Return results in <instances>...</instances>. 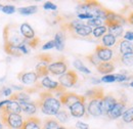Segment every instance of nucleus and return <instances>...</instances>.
Instances as JSON below:
<instances>
[{"mask_svg": "<svg viewBox=\"0 0 133 129\" xmlns=\"http://www.w3.org/2000/svg\"><path fill=\"white\" fill-rule=\"evenodd\" d=\"M38 60L41 62H46V63L50 64V62H52V56L48 53H43V54L38 55Z\"/></svg>", "mask_w": 133, "mask_h": 129, "instance_id": "40", "label": "nucleus"}, {"mask_svg": "<svg viewBox=\"0 0 133 129\" xmlns=\"http://www.w3.org/2000/svg\"><path fill=\"white\" fill-rule=\"evenodd\" d=\"M92 28L87 26V25H83L81 27H79L76 31H75V34L79 35V36H83V37H86V36H89L90 34H92Z\"/></svg>", "mask_w": 133, "mask_h": 129, "instance_id": "28", "label": "nucleus"}, {"mask_svg": "<svg viewBox=\"0 0 133 129\" xmlns=\"http://www.w3.org/2000/svg\"><path fill=\"white\" fill-rule=\"evenodd\" d=\"M93 16H91V15H88V14H81V15H78V18L80 20V21H82V20H91Z\"/></svg>", "mask_w": 133, "mask_h": 129, "instance_id": "46", "label": "nucleus"}, {"mask_svg": "<svg viewBox=\"0 0 133 129\" xmlns=\"http://www.w3.org/2000/svg\"><path fill=\"white\" fill-rule=\"evenodd\" d=\"M86 59H87L91 64H93V66H95V67H97V66L101 63V61L98 59V56L96 55V53H95V52H94V53H91L90 55H87V56H86Z\"/></svg>", "mask_w": 133, "mask_h": 129, "instance_id": "37", "label": "nucleus"}, {"mask_svg": "<svg viewBox=\"0 0 133 129\" xmlns=\"http://www.w3.org/2000/svg\"><path fill=\"white\" fill-rule=\"evenodd\" d=\"M19 32H21L22 36L26 40H31V39L35 38V32H34V30L32 29V27L29 24H27V23H24V24L21 25Z\"/></svg>", "mask_w": 133, "mask_h": 129, "instance_id": "17", "label": "nucleus"}, {"mask_svg": "<svg viewBox=\"0 0 133 129\" xmlns=\"http://www.w3.org/2000/svg\"><path fill=\"white\" fill-rule=\"evenodd\" d=\"M115 78H116V81L121 82V83L128 80V77L126 75H124V74H115Z\"/></svg>", "mask_w": 133, "mask_h": 129, "instance_id": "44", "label": "nucleus"}, {"mask_svg": "<svg viewBox=\"0 0 133 129\" xmlns=\"http://www.w3.org/2000/svg\"><path fill=\"white\" fill-rule=\"evenodd\" d=\"M101 82H104V83H112V82H115L116 78H115V75H104L102 78H101Z\"/></svg>", "mask_w": 133, "mask_h": 129, "instance_id": "41", "label": "nucleus"}, {"mask_svg": "<svg viewBox=\"0 0 133 129\" xmlns=\"http://www.w3.org/2000/svg\"><path fill=\"white\" fill-rule=\"evenodd\" d=\"M76 126L79 129H89V126H88L87 124H85L83 122H80V121H78V122L76 123Z\"/></svg>", "mask_w": 133, "mask_h": 129, "instance_id": "48", "label": "nucleus"}, {"mask_svg": "<svg viewBox=\"0 0 133 129\" xmlns=\"http://www.w3.org/2000/svg\"><path fill=\"white\" fill-rule=\"evenodd\" d=\"M37 10H38L37 5H31V6H26V7H19V8L17 9V11H18L21 15H24V16L33 15L35 12H37Z\"/></svg>", "mask_w": 133, "mask_h": 129, "instance_id": "27", "label": "nucleus"}, {"mask_svg": "<svg viewBox=\"0 0 133 129\" xmlns=\"http://www.w3.org/2000/svg\"><path fill=\"white\" fill-rule=\"evenodd\" d=\"M55 48L58 51H63L65 48V35L63 32H57L54 36Z\"/></svg>", "mask_w": 133, "mask_h": 129, "instance_id": "24", "label": "nucleus"}, {"mask_svg": "<svg viewBox=\"0 0 133 129\" xmlns=\"http://www.w3.org/2000/svg\"><path fill=\"white\" fill-rule=\"evenodd\" d=\"M0 111H1V113L5 114H21L22 109L17 101L9 99V102L7 105H5L2 109H0Z\"/></svg>", "mask_w": 133, "mask_h": 129, "instance_id": "15", "label": "nucleus"}, {"mask_svg": "<svg viewBox=\"0 0 133 129\" xmlns=\"http://www.w3.org/2000/svg\"><path fill=\"white\" fill-rule=\"evenodd\" d=\"M129 86H131V87H133V81L131 82V83H130V84H129Z\"/></svg>", "mask_w": 133, "mask_h": 129, "instance_id": "53", "label": "nucleus"}, {"mask_svg": "<svg viewBox=\"0 0 133 129\" xmlns=\"http://www.w3.org/2000/svg\"><path fill=\"white\" fill-rule=\"evenodd\" d=\"M3 124L11 129H21L24 124V119L21 114H5L0 113Z\"/></svg>", "mask_w": 133, "mask_h": 129, "instance_id": "3", "label": "nucleus"}, {"mask_svg": "<svg viewBox=\"0 0 133 129\" xmlns=\"http://www.w3.org/2000/svg\"><path fill=\"white\" fill-rule=\"evenodd\" d=\"M127 21H128V23H130L131 25H133V11L129 15L128 18H127Z\"/></svg>", "mask_w": 133, "mask_h": 129, "instance_id": "50", "label": "nucleus"}, {"mask_svg": "<svg viewBox=\"0 0 133 129\" xmlns=\"http://www.w3.org/2000/svg\"><path fill=\"white\" fill-rule=\"evenodd\" d=\"M124 40H127V41H132V40H133V32H131V31H128V32L125 33V35H124Z\"/></svg>", "mask_w": 133, "mask_h": 129, "instance_id": "45", "label": "nucleus"}, {"mask_svg": "<svg viewBox=\"0 0 133 129\" xmlns=\"http://www.w3.org/2000/svg\"><path fill=\"white\" fill-rule=\"evenodd\" d=\"M49 63H46V62H41L39 61V63L36 66V75L39 78H44V77H47V75L49 74L48 72V66Z\"/></svg>", "mask_w": 133, "mask_h": 129, "instance_id": "16", "label": "nucleus"}, {"mask_svg": "<svg viewBox=\"0 0 133 129\" xmlns=\"http://www.w3.org/2000/svg\"><path fill=\"white\" fill-rule=\"evenodd\" d=\"M108 31V28L105 26H100V27H97V28H94L92 30V34L95 38H99L101 36H103Z\"/></svg>", "mask_w": 133, "mask_h": 129, "instance_id": "33", "label": "nucleus"}, {"mask_svg": "<svg viewBox=\"0 0 133 129\" xmlns=\"http://www.w3.org/2000/svg\"><path fill=\"white\" fill-rule=\"evenodd\" d=\"M4 51L9 54V55H12V56H21L22 55V52L19 51L18 47H16V46H10V45H4Z\"/></svg>", "mask_w": 133, "mask_h": 129, "instance_id": "30", "label": "nucleus"}, {"mask_svg": "<svg viewBox=\"0 0 133 129\" xmlns=\"http://www.w3.org/2000/svg\"><path fill=\"white\" fill-rule=\"evenodd\" d=\"M1 10L6 15H11L16 11V7L14 5H4V6H2Z\"/></svg>", "mask_w": 133, "mask_h": 129, "instance_id": "39", "label": "nucleus"}, {"mask_svg": "<svg viewBox=\"0 0 133 129\" xmlns=\"http://www.w3.org/2000/svg\"><path fill=\"white\" fill-rule=\"evenodd\" d=\"M118 45H119V50H120V56L133 52V44L130 41L121 40L119 41Z\"/></svg>", "mask_w": 133, "mask_h": 129, "instance_id": "19", "label": "nucleus"}, {"mask_svg": "<svg viewBox=\"0 0 133 129\" xmlns=\"http://www.w3.org/2000/svg\"><path fill=\"white\" fill-rule=\"evenodd\" d=\"M95 53L101 62H109L113 59L114 55V51L112 49L104 47L103 45H97L95 48Z\"/></svg>", "mask_w": 133, "mask_h": 129, "instance_id": "10", "label": "nucleus"}, {"mask_svg": "<svg viewBox=\"0 0 133 129\" xmlns=\"http://www.w3.org/2000/svg\"><path fill=\"white\" fill-rule=\"evenodd\" d=\"M77 82H78V75L73 70L66 71L65 74L61 75L58 78V83L65 88L66 87H73L74 85H76Z\"/></svg>", "mask_w": 133, "mask_h": 129, "instance_id": "7", "label": "nucleus"}, {"mask_svg": "<svg viewBox=\"0 0 133 129\" xmlns=\"http://www.w3.org/2000/svg\"><path fill=\"white\" fill-rule=\"evenodd\" d=\"M0 129H2V125H1V123H0Z\"/></svg>", "mask_w": 133, "mask_h": 129, "instance_id": "54", "label": "nucleus"}, {"mask_svg": "<svg viewBox=\"0 0 133 129\" xmlns=\"http://www.w3.org/2000/svg\"><path fill=\"white\" fill-rule=\"evenodd\" d=\"M127 20L122 16V15H118L114 11H109V14L105 16L104 20V24L105 25H119V26H124L127 22Z\"/></svg>", "mask_w": 133, "mask_h": 129, "instance_id": "9", "label": "nucleus"}, {"mask_svg": "<svg viewBox=\"0 0 133 129\" xmlns=\"http://www.w3.org/2000/svg\"><path fill=\"white\" fill-rule=\"evenodd\" d=\"M120 62L125 66H132L133 64V52L131 53H128V54H125V55H122L121 59H120Z\"/></svg>", "mask_w": 133, "mask_h": 129, "instance_id": "32", "label": "nucleus"}, {"mask_svg": "<svg viewBox=\"0 0 133 129\" xmlns=\"http://www.w3.org/2000/svg\"><path fill=\"white\" fill-rule=\"evenodd\" d=\"M9 102V99H5V100H2V101H0V109H2L5 105H7Z\"/></svg>", "mask_w": 133, "mask_h": 129, "instance_id": "49", "label": "nucleus"}, {"mask_svg": "<svg viewBox=\"0 0 133 129\" xmlns=\"http://www.w3.org/2000/svg\"><path fill=\"white\" fill-rule=\"evenodd\" d=\"M21 129H42V122L38 117H29L24 121Z\"/></svg>", "mask_w": 133, "mask_h": 129, "instance_id": "14", "label": "nucleus"}, {"mask_svg": "<svg viewBox=\"0 0 133 129\" xmlns=\"http://www.w3.org/2000/svg\"><path fill=\"white\" fill-rule=\"evenodd\" d=\"M10 100H15L17 102H24V101H30V95L25 93V92H17L12 93L10 95Z\"/></svg>", "mask_w": 133, "mask_h": 129, "instance_id": "25", "label": "nucleus"}, {"mask_svg": "<svg viewBox=\"0 0 133 129\" xmlns=\"http://www.w3.org/2000/svg\"><path fill=\"white\" fill-rule=\"evenodd\" d=\"M97 71L100 74L103 75H110L115 70V64L111 62H101L97 67Z\"/></svg>", "mask_w": 133, "mask_h": 129, "instance_id": "20", "label": "nucleus"}, {"mask_svg": "<svg viewBox=\"0 0 133 129\" xmlns=\"http://www.w3.org/2000/svg\"><path fill=\"white\" fill-rule=\"evenodd\" d=\"M2 95H5V96H10L12 94L11 92V88H2V91H1Z\"/></svg>", "mask_w": 133, "mask_h": 129, "instance_id": "47", "label": "nucleus"}, {"mask_svg": "<svg viewBox=\"0 0 133 129\" xmlns=\"http://www.w3.org/2000/svg\"><path fill=\"white\" fill-rule=\"evenodd\" d=\"M55 47V43H54V40H50L48 42H46L43 46H42V49L43 50H47V49H51Z\"/></svg>", "mask_w": 133, "mask_h": 129, "instance_id": "43", "label": "nucleus"}, {"mask_svg": "<svg viewBox=\"0 0 133 129\" xmlns=\"http://www.w3.org/2000/svg\"><path fill=\"white\" fill-rule=\"evenodd\" d=\"M74 67H75L77 70H79L80 72H83L85 74H90V73H91V71H90L88 68H86V67L82 64V62L79 61V60H76V61L74 62Z\"/></svg>", "mask_w": 133, "mask_h": 129, "instance_id": "36", "label": "nucleus"}, {"mask_svg": "<svg viewBox=\"0 0 133 129\" xmlns=\"http://www.w3.org/2000/svg\"><path fill=\"white\" fill-rule=\"evenodd\" d=\"M122 116H123V121H124L125 123L133 122V108L127 109Z\"/></svg>", "mask_w": 133, "mask_h": 129, "instance_id": "34", "label": "nucleus"}, {"mask_svg": "<svg viewBox=\"0 0 133 129\" xmlns=\"http://www.w3.org/2000/svg\"><path fill=\"white\" fill-rule=\"evenodd\" d=\"M59 123L57 120L54 119H46L43 123L42 129H57L59 127Z\"/></svg>", "mask_w": 133, "mask_h": 129, "instance_id": "29", "label": "nucleus"}, {"mask_svg": "<svg viewBox=\"0 0 133 129\" xmlns=\"http://www.w3.org/2000/svg\"><path fill=\"white\" fill-rule=\"evenodd\" d=\"M17 79L26 85H32L38 81V77L35 72H22L17 75Z\"/></svg>", "mask_w": 133, "mask_h": 129, "instance_id": "13", "label": "nucleus"}, {"mask_svg": "<svg viewBox=\"0 0 133 129\" xmlns=\"http://www.w3.org/2000/svg\"><path fill=\"white\" fill-rule=\"evenodd\" d=\"M105 27L108 28L109 34H111V35L114 36L115 38L121 37V36L123 35L124 29H123L122 26H119V25H105Z\"/></svg>", "mask_w": 133, "mask_h": 129, "instance_id": "23", "label": "nucleus"}, {"mask_svg": "<svg viewBox=\"0 0 133 129\" xmlns=\"http://www.w3.org/2000/svg\"><path fill=\"white\" fill-rule=\"evenodd\" d=\"M57 129H66V128H65L64 126H59V127H58V128H57Z\"/></svg>", "mask_w": 133, "mask_h": 129, "instance_id": "52", "label": "nucleus"}, {"mask_svg": "<svg viewBox=\"0 0 133 129\" xmlns=\"http://www.w3.org/2000/svg\"><path fill=\"white\" fill-rule=\"evenodd\" d=\"M58 100L61 102V105H64L68 108L72 107L73 105H75L78 101H82V100H86V97L84 95H79L76 94L74 92H64L61 94V96L58 97Z\"/></svg>", "mask_w": 133, "mask_h": 129, "instance_id": "4", "label": "nucleus"}, {"mask_svg": "<svg viewBox=\"0 0 133 129\" xmlns=\"http://www.w3.org/2000/svg\"><path fill=\"white\" fill-rule=\"evenodd\" d=\"M43 8L46 9V10H56L57 9V6L55 4H53L52 2H45L43 4Z\"/></svg>", "mask_w": 133, "mask_h": 129, "instance_id": "42", "label": "nucleus"}, {"mask_svg": "<svg viewBox=\"0 0 133 129\" xmlns=\"http://www.w3.org/2000/svg\"><path fill=\"white\" fill-rule=\"evenodd\" d=\"M83 25H85V24H84L82 21H80V20H73L72 22L63 25L62 28H63V30H65V31H68V32H70V33H74L79 27H81V26H83Z\"/></svg>", "mask_w": 133, "mask_h": 129, "instance_id": "21", "label": "nucleus"}, {"mask_svg": "<svg viewBox=\"0 0 133 129\" xmlns=\"http://www.w3.org/2000/svg\"><path fill=\"white\" fill-rule=\"evenodd\" d=\"M37 108H40L41 112L48 116H55L61 110V102L58 98L53 95L50 91H44L40 93V98L37 101Z\"/></svg>", "mask_w": 133, "mask_h": 129, "instance_id": "1", "label": "nucleus"}, {"mask_svg": "<svg viewBox=\"0 0 133 129\" xmlns=\"http://www.w3.org/2000/svg\"><path fill=\"white\" fill-rule=\"evenodd\" d=\"M12 88H14V89H17V90H22V89H24L23 86H17V85H12Z\"/></svg>", "mask_w": 133, "mask_h": 129, "instance_id": "51", "label": "nucleus"}, {"mask_svg": "<svg viewBox=\"0 0 133 129\" xmlns=\"http://www.w3.org/2000/svg\"><path fill=\"white\" fill-rule=\"evenodd\" d=\"M116 42H117V39L114 36H112L111 34H105L102 37V44H103L104 47L110 48V47L114 46L116 44Z\"/></svg>", "mask_w": 133, "mask_h": 129, "instance_id": "26", "label": "nucleus"}, {"mask_svg": "<svg viewBox=\"0 0 133 129\" xmlns=\"http://www.w3.org/2000/svg\"><path fill=\"white\" fill-rule=\"evenodd\" d=\"M126 106H127V100L126 98L124 97H121L120 99H118V101L116 102V105L112 108V110L107 114V116L110 118V119H118L119 117H121L124 112L126 111Z\"/></svg>", "mask_w": 133, "mask_h": 129, "instance_id": "5", "label": "nucleus"}, {"mask_svg": "<svg viewBox=\"0 0 133 129\" xmlns=\"http://www.w3.org/2000/svg\"><path fill=\"white\" fill-rule=\"evenodd\" d=\"M84 96L88 99H91V98H102L104 96V93H103V89L101 87H94L88 91H86L85 95Z\"/></svg>", "mask_w": 133, "mask_h": 129, "instance_id": "22", "label": "nucleus"}, {"mask_svg": "<svg viewBox=\"0 0 133 129\" xmlns=\"http://www.w3.org/2000/svg\"><path fill=\"white\" fill-rule=\"evenodd\" d=\"M1 8H2V5H1V4H0V9H1Z\"/></svg>", "mask_w": 133, "mask_h": 129, "instance_id": "55", "label": "nucleus"}, {"mask_svg": "<svg viewBox=\"0 0 133 129\" xmlns=\"http://www.w3.org/2000/svg\"><path fill=\"white\" fill-rule=\"evenodd\" d=\"M3 39H4V45H10L16 47H18L21 44L25 42V38L19 32V28H17L16 25L12 24L6 25L4 27Z\"/></svg>", "mask_w": 133, "mask_h": 129, "instance_id": "2", "label": "nucleus"}, {"mask_svg": "<svg viewBox=\"0 0 133 129\" xmlns=\"http://www.w3.org/2000/svg\"><path fill=\"white\" fill-rule=\"evenodd\" d=\"M100 100H101V98H91V99H89V102H88V106H87V112L89 115H91L93 117L101 116Z\"/></svg>", "mask_w": 133, "mask_h": 129, "instance_id": "12", "label": "nucleus"}, {"mask_svg": "<svg viewBox=\"0 0 133 129\" xmlns=\"http://www.w3.org/2000/svg\"><path fill=\"white\" fill-rule=\"evenodd\" d=\"M85 102L86 100H82V101H78L75 105H73L72 107H70V114L73 117L76 118H81L86 115V107H85Z\"/></svg>", "mask_w": 133, "mask_h": 129, "instance_id": "11", "label": "nucleus"}, {"mask_svg": "<svg viewBox=\"0 0 133 129\" xmlns=\"http://www.w3.org/2000/svg\"><path fill=\"white\" fill-rule=\"evenodd\" d=\"M68 71V63L65 57H61L58 61L51 63L48 66V72L54 76H61Z\"/></svg>", "mask_w": 133, "mask_h": 129, "instance_id": "6", "label": "nucleus"}, {"mask_svg": "<svg viewBox=\"0 0 133 129\" xmlns=\"http://www.w3.org/2000/svg\"><path fill=\"white\" fill-rule=\"evenodd\" d=\"M103 20L102 18H99V17H92L91 20H88V22H87V26H89V27H91V28H97V27H100V26H102V24H103Z\"/></svg>", "mask_w": 133, "mask_h": 129, "instance_id": "31", "label": "nucleus"}, {"mask_svg": "<svg viewBox=\"0 0 133 129\" xmlns=\"http://www.w3.org/2000/svg\"><path fill=\"white\" fill-rule=\"evenodd\" d=\"M55 117H56V119L59 121V122H62V123H65L68 120H69V113L65 111V110H59L56 115H55Z\"/></svg>", "mask_w": 133, "mask_h": 129, "instance_id": "35", "label": "nucleus"}, {"mask_svg": "<svg viewBox=\"0 0 133 129\" xmlns=\"http://www.w3.org/2000/svg\"><path fill=\"white\" fill-rule=\"evenodd\" d=\"M22 109V112L26 113L27 115L31 116L37 112V105L32 101H24V102H18Z\"/></svg>", "mask_w": 133, "mask_h": 129, "instance_id": "18", "label": "nucleus"}, {"mask_svg": "<svg viewBox=\"0 0 133 129\" xmlns=\"http://www.w3.org/2000/svg\"><path fill=\"white\" fill-rule=\"evenodd\" d=\"M118 101L116 97L112 94L109 95H104L100 100V110H101V115H107L109 113L112 108L116 105V102Z\"/></svg>", "mask_w": 133, "mask_h": 129, "instance_id": "8", "label": "nucleus"}, {"mask_svg": "<svg viewBox=\"0 0 133 129\" xmlns=\"http://www.w3.org/2000/svg\"><path fill=\"white\" fill-rule=\"evenodd\" d=\"M39 42H40V39L37 38V37H35L33 39H31V40H26V39H25V42H24V43H25L27 46L31 47V48H36L37 45L39 44Z\"/></svg>", "mask_w": 133, "mask_h": 129, "instance_id": "38", "label": "nucleus"}]
</instances>
